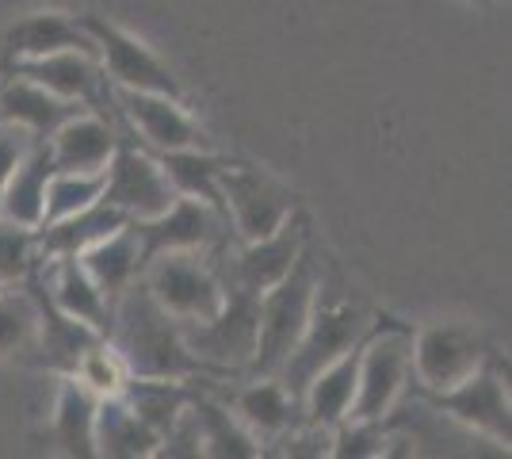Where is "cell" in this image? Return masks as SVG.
<instances>
[{
    "label": "cell",
    "mask_w": 512,
    "mask_h": 459,
    "mask_svg": "<svg viewBox=\"0 0 512 459\" xmlns=\"http://www.w3.org/2000/svg\"><path fill=\"white\" fill-rule=\"evenodd\" d=\"M127 215L107 207L104 199H96L92 207L77 211V215H65L58 222H46L35 230V253L39 257H81L88 245L104 241L107 234L123 230L127 226Z\"/></svg>",
    "instance_id": "23"
},
{
    "label": "cell",
    "mask_w": 512,
    "mask_h": 459,
    "mask_svg": "<svg viewBox=\"0 0 512 459\" xmlns=\"http://www.w3.org/2000/svg\"><path fill=\"white\" fill-rule=\"evenodd\" d=\"M356 379H360V349L344 352L341 360H333L325 372L310 379V387L302 394V417L318 421L325 429H337L352 414Z\"/></svg>",
    "instance_id": "27"
},
{
    "label": "cell",
    "mask_w": 512,
    "mask_h": 459,
    "mask_svg": "<svg viewBox=\"0 0 512 459\" xmlns=\"http://www.w3.org/2000/svg\"><path fill=\"white\" fill-rule=\"evenodd\" d=\"M77 111H88L85 104L62 100L54 92H46L43 85L27 81V77H8L0 85V123L20 127L31 138H50L62 127L65 119H73Z\"/></svg>",
    "instance_id": "22"
},
{
    "label": "cell",
    "mask_w": 512,
    "mask_h": 459,
    "mask_svg": "<svg viewBox=\"0 0 512 459\" xmlns=\"http://www.w3.org/2000/svg\"><path fill=\"white\" fill-rule=\"evenodd\" d=\"M130 234L138 241V264L146 268L161 253H218L230 234V222L203 199L176 196L157 219H134Z\"/></svg>",
    "instance_id": "8"
},
{
    "label": "cell",
    "mask_w": 512,
    "mask_h": 459,
    "mask_svg": "<svg viewBox=\"0 0 512 459\" xmlns=\"http://www.w3.org/2000/svg\"><path fill=\"white\" fill-rule=\"evenodd\" d=\"M413 375V329L383 318L360 345V379H356V402L352 421H386L394 414L398 398L406 394Z\"/></svg>",
    "instance_id": "5"
},
{
    "label": "cell",
    "mask_w": 512,
    "mask_h": 459,
    "mask_svg": "<svg viewBox=\"0 0 512 459\" xmlns=\"http://www.w3.org/2000/svg\"><path fill=\"white\" fill-rule=\"evenodd\" d=\"M104 196V173H54L46 184V222H58L65 215H77Z\"/></svg>",
    "instance_id": "31"
},
{
    "label": "cell",
    "mask_w": 512,
    "mask_h": 459,
    "mask_svg": "<svg viewBox=\"0 0 512 459\" xmlns=\"http://www.w3.org/2000/svg\"><path fill=\"white\" fill-rule=\"evenodd\" d=\"M188 383L192 379H142V375H130L127 387H123V398L153 433L165 437L180 421V414L188 410V398H192Z\"/></svg>",
    "instance_id": "30"
},
{
    "label": "cell",
    "mask_w": 512,
    "mask_h": 459,
    "mask_svg": "<svg viewBox=\"0 0 512 459\" xmlns=\"http://www.w3.org/2000/svg\"><path fill=\"white\" fill-rule=\"evenodd\" d=\"M107 341L123 356L130 375H142V379H195V375H203V368L195 364V356L180 337V322L153 303V295L142 280H134L115 299V318H111Z\"/></svg>",
    "instance_id": "1"
},
{
    "label": "cell",
    "mask_w": 512,
    "mask_h": 459,
    "mask_svg": "<svg viewBox=\"0 0 512 459\" xmlns=\"http://www.w3.org/2000/svg\"><path fill=\"white\" fill-rule=\"evenodd\" d=\"M490 345L474 326L463 322H440L413 333V375L428 394L448 391L463 383L490 360Z\"/></svg>",
    "instance_id": "10"
},
{
    "label": "cell",
    "mask_w": 512,
    "mask_h": 459,
    "mask_svg": "<svg viewBox=\"0 0 512 459\" xmlns=\"http://www.w3.org/2000/svg\"><path fill=\"white\" fill-rule=\"evenodd\" d=\"M161 433H153L127 406L123 394L100 398L96 406V456L104 459H150L157 456Z\"/></svg>",
    "instance_id": "25"
},
{
    "label": "cell",
    "mask_w": 512,
    "mask_h": 459,
    "mask_svg": "<svg viewBox=\"0 0 512 459\" xmlns=\"http://www.w3.org/2000/svg\"><path fill=\"white\" fill-rule=\"evenodd\" d=\"M386 444H390V433H386V421H341L333 429V452L329 456H386Z\"/></svg>",
    "instance_id": "34"
},
{
    "label": "cell",
    "mask_w": 512,
    "mask_h": 459,
    "mask_svg": "<svg viewBox=\"0 0 512 459\" xmlns=\"http://www.w3.org/2000/svg\"><path fill=\"white\" fill-rule=\"evenodd\" d=\"M226 406L234 410L237 421L260 444H272L276 437H283L302 417V406L287 394V387L279 383L276 375H256V379H249L241 391H234V398Z\"/></svg>",
    "instance_id": "21"
},
{
    "label": "cell",
    "mask_w": 512,
    "mask_h": 459,
    "mask_svg": "<svg viewBox=\"0 0 512 459\" xmlns=\"http://www.w3.org/2000/svg\"><path fill=\"white\" fill-rule=\"evenodd\" d=\"M115 111L130 123V131L142 134V142L153 153L165 150H214L207 131L184 111V100L157 96V92H130V88H111Z\"/></svg>",
    "instance_id": "13"
},
{
    "label": "cell",
    "mask_w": 512,
    "mask_h": 459,
    "mask_svg": "<svg viewBox=\"0 0 512 459\" xmlns=\"http://www.w3.org/2000/svg\"><path fill=\"white\" fill-rule=\"evenodd\" d=\"M39 272H43V287L50 303L65 310L69 318L92 326L100 337L111 333V318H115V303L107 299L100 287L92 284L77 257H39Z\"/></svg>",
    "instance_id": "18"
},
{
    "label": "cell",
    "mask_w": 512,
    "mask_h": 459,
    "mask_svg": "<svg viewBox=\"0 0 512 459\" xmlns=\"http://www.w3.org/2000/svg\"><path fill=\"white\" fill-rule=\"evenodd\" d=\"M35 257V230L0 222V284H20Z\"/></svg>",
    "instance_id": "35"
},
{
    "label": "cell",
    "mask_w": 512,
    "mask_h": 459,
    "mask_svg": "<svg viewBox=\"0 0 512 459\" xmlns=\"http://www.w3.org/2000/svg\"><path fill=\"white\" fill-rule=\"evenodd\" d=\"M96 406H100V398L88 391L81 379L62 375L54 421H50V437L62 456L96 459Z\"/></svg>",
    "instance_id": "24"
},
{
    "label": "cell",
    "mask_w": 512,
    "mask_h": 459,
    "mask_svg": "<svg viewBox=\"0 0 512 459\" xmlns=\"http://www.w3.org/2000/svg\"><path fill=\"white\" fill-rule=\"evenodd\" d=\"M318 303V268L310 253L302 249L295 268L260 295V333H256V356L249 379L256 375H276L287 352L299 345L302 329L310 322V310Z\"/></svg>",
    "instance_id": "2"
},
{
    "label": "cell",
    "mask_w": 512,
    "mask_h": 459,
    "mask_svg": "<svg viewBox=\"0 0 512 459\" xmlns=\"http://www.w3.org/2000/svg\"><path fill=\"white\" fill-rule=\"evenodd\" d=\"M436 410L455 417L459 425H467L474 433L490 437L497 448L509 452L512 444V406H509V364L490 352V360L467 375L463 383H455L448 391L428 394Z\"/></svg>",
    "instance_id": "9"
},
{
    "label": "cell",
    "mask_w": 512,
    "mask_h": 459,
    "mask_svg": "<svg viewBox=\"0 0 512 459\" xmlns=\"http://www.w3.org/2000/svg\"><path fill=\"white\" fill-rule=\"evenodd\" d=\"M54 173H104L119 146L115 123L100 111H77L46 138Z\"/></svg>",
    "instance_id": "17"
},
{
    "label": "cell",
    "mask_w": 512,
    "mask_h": 459,
    "mask_svg": "<svg viewBox=\"0 0 512 459\" xmlns=\"http://www.w3.org/2000/svg\"><path fill=\"white\" fill-rule=\"evenodd\" d=\"M50 176H54L50 146H46V138H35L31 150L23 153V161L12 169V176L0 188V222H12V226H23V230H39Z\"/></svg>",
    "instance_id": "20"
},
{
    "label": "cell",
    "mask_w": 512,
    "mask_h": 459,
    "mask_svg": "<svg viewBox=\"0 0 512 459\" xmlns=\"http://www.w3.org/2000/svg\"><path fill=\"white\" fill-rule=\"evenodd\" d=\"M371 326H375V318H371L363 306L314 303L310 322H306V329H302V337H299V345L287 352V360L279 364L276 379L302 406V394H306V387H310V379H314L318 372H325L333 360H341L344 352L360 349L363 337L371 333Z\"/></svg>",
    "instance_id": "3"
},
{
    "label": "cell",
    "mask_w": 512,
    "mask_h": 459,
    "mask_svg": "<svg viewBox=\"0 0 512 459\" xmlns=\"http://www.w3.org/2000/svg\"><path fill=\"white\" fill-rule=\"evenodd\" d=\"M0 287H4V284H0Z\"/></svg>",
    "instance_id": "38"
},
{
    "label": "cell",
    "mask_w": 512,
    "mask_h": 459,
    "mask_svg": "<svg viewBox=\"0 0 512 459\" xmlns=\"http://www.w3.org/2000/svg\"><path fill=\"white\" fill-rule=\"evenodd\" d=\"M470 4H490V0H470Z\"/></svg>",
    "instance_id": "37"
},
{
    "label": "cell",
    "mask_w": 512,
    "mask_h": 459,
    "mask_svg": "<svg viewBox=\"0 0 512 459\" xmlns=\"http://www.w3.org/2000/svg\"><path fill=\"white\" fill-rule=\"evenodd\" d=\"M302 249H306V219L291 215L272 238L241 241V249H237L230 261H214V264H218L226 287H241L249 295H264L268 287H276L295 268Z\"/></svg>",
    "instance_id": "16"
},
{
    "label": "cell",
    "mask_w": 512,
    "mask_h": 459,
    "mask_svg": "<svg viewBox=\"0 0 512 459\" xmlns=\"http://www.w3.org/2000/svg\"><path fill=\"white\" fill-rule=\"evenodd\" d=\"M39 314L27 291H4L0 287V360H12L35 345Z\"/></svg>",
    "instance_id": "32"
},
{
    "label": "cell",
    "mask_w": 512,
    "mask_h": 459,
    "mask_svg": "<svg viewBox=\"0 0 512 459\" xmlns=\"http://www.w3.org/2000/svg\"><path fill=\"white\" fill-rule=\"evenodd\" d=\"M8 77H27L35 85H43L46 92L73 100V104H85L88 111H100L111 119L115 100H111V81H107L104 66L96 54L85 50H58V54H46L35 62H16V66L4 69Z\"/></svg>",
    "instance_id": "14"
},
{
    "label": "cell",
    "mask_w": 512,
    "mask_h": 459,
    "mask_svg": "<svg viewBox=\"0 0 512 459\" xmlns=\"http://www.w3.org/2000/svg\"><path fill=\"white\" fill-rule=\"evenodd\" d=\"M138 280L176 322L214 318L226 303V284L211 253H161L142 268Z\"/></svg>",
    "instance_id": "6"
},
{
    "label": "cell",
    "mask_w": 512,
    "mask_h": 459,
    "mask_svg": "<svg viewBox=\"0 0 512 459\" xmlns=\"http://www.w3.org/2000/svg\"><path fill=\"white\" fill-rule=\"evenodd\" d=\"M218 184H222V199H226V219L241 241L272 238L279 226L295 215L291 192H283L276 180H268L256 169L226 161V169L218 173Z\"/></svg>",
    "instance_id": "12"
},
{
    "label": "cell",
    "mask_w": 512,
    "mask_h": 459,
    "mask_svg": "<svg viewBox=\"0 0 512 459\" xmlns=\"http://www.w3.org/2000/svg\"><path fill=\"white\" fill-rule=\"evenodd\" d=\"M20 284H23V291L31 295L35 314H39L35 345H31V352H39L35 360L43 364L46 372L73 375L77 372V364H81V356H85L92 345H100L104 337H100L92 326L77 322V318H69L65 310H58V306L50 303V295H46V287H43V272H39V257H35V264L27 268V276H23Z\"/></svg>",
    "instance_id": "15"
},
{
    "label": "cell",
    "mask_w": 512,
    "mask_h": 459,
    "mask_svg": "<svg viewBox=\"0 0 512 459\" xmlns=\"http://www.w3.org/2000/svg\"><path fill=\"white\" fill-rule=\"evenodd\" d=\"M77 261H81V268L92 276V284L100 287L111 303H115V299H119V295H123L138 276H142V264H138V241H134V234H130V222L123 226V230L107 234L104 241L88 245Z\"/></svg>",
    "instance_id": "29"
},
{
    "label": "cell",
    "mask_w": 512,
    "mask_h": 459,
    "mask_svg": "<svg viewBox=\"0 0 512 459\" xmlns=\"http://www.w3.org/2000/svg\"><path fill=\"white\" fill-rule=\"evenodd\" d=\"M153 157H157L161 173L169 176L176 196L203 199L214 211L226 215V199H222V184H218V173L226 169V157H218L214 150H165L153 153Z\"/></svg>",
    "instance_id": "28"
},
{
    "label": "cell",
    "mask_w": 512,
    "mask_h": 459,
    "mask_svg": "<svg viewBox=\"0 0 512 459\" xmlns=\"http://www.w3.org/2000/svg\"><path fill=\"white\" fill-rule=\"evenodd\" d=\"M73 379H81L96 398H111V394H123L130 372H127V364H123V356L111 349V341L104 337L100 345H92V349L81 356Z\"/></svg>",
    "instance_id": "33"
},
{
    "label": "cell",
    "mask_w": 512,
    "mask_h": 459,
    "mask_svg": "<svg viewBox=\"0 0 512 459\" xmlns=\"http://www.w3.org/2000/svg\"><path fill=\"white\" fill-rule=\"evenodd\" d=\"M188 410H192L195 425H199V444H203V456H214V459H256L264 448H260V440L241 425L234 417V410L222 402V398H214L207 391H195L192 387V398H188Z\"/></svg>",
    "instance_id": "26"
},
{
    "label": "cell",
    "mask_w": 512,
    "mask_h": 459,
    "mask_svg": "<svg viewBox=\"0 0 512 459\" xmlns=\"http://www.w3.org/2000/svg\"><path fill=\"white\" fill-rule=\"evenodd\" d=\"M256 333H260V295H249L241 287H226V303L214 318L180 322V337L203 375L249 372L256 356Z\"/></svg>",
    "instance_id": "4"
},
{
    "label": "cell",
    "mask_w": 512,
    "mask_h": 459,
    "mask_svg": "<svg viewBox=\"0 0 512 459\" xmlns=\"http://www.w3.org/2000/svg\"><path fill=\"white\" fill-rule=\"evenodd\" d=\"M100 199L134 222L157 219L161 211H169L176 192H172L169 176L161 173L153 153L138 150V146H130L127 138H119V146H115L104 169V196Z\"/></svg>",
    "instance_id": "11"
},
{
    "label": "cell",
    "mask_w": 512,
    "mask_h": 459,
    "mask_svg": "<svg viewBox=\"0 0 512 459\" xmlns=\"http://www.w3.org/2000/svg\"><path fill=\"white\" fill-rule=\"evenodd\" d=\"M77 20H81V27L92 35L96 58H100V66H104L111 88L157 92V96L184 100L180 77H176L142 39H134L130 31H123L119 23H111L107 16H100V12H85V16H77Z\"/></svg>",
    "instance_id": "7"
},
{
    "label": "cell",
    "mask_w": 512,
    "mask_h": 459,
    "mask_svg": "<svg viewBox=\"0 0 512 459\" xmlns=\"http://www.w3.org/2000/svg\"><path fill=\"white\" fill-rule=\"evenodd\" d=\"M58 50L96 54V43H92V35L81 27V20H73L65 12H35V16H23L20 23L8 27L0 66L8 69L16 66V62H35V58L58 54Z\"/></svg>",
    "instance_id": "19"
},
{
    "label": "cell",
    "mask_w": 512,
    "mask_h": 459,
    "mask_svg": "<svg viewBox=\"0 0 512 459\" xmlns=\"http://www.w3.org/2000/svg\"><path fill=\"white\" fill-rule=\"evenodd\" d=\"M31 142H35V138L27 131L0 123V188H4V180L12 176V169L23 161V153L31 150Z\"/></svg>",
    "instance_id": "36"
}]
</instances>
